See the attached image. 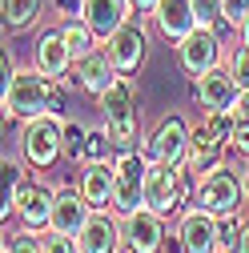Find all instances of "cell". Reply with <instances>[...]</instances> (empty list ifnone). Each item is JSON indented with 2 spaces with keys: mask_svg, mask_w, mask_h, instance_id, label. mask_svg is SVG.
I'll use <instances>...</instances> for the list:
<instances>
[{
  "mask_svg": "<svg viewBox=\"0 0 249 253\" xmlns=\"http://www.w3.org/2000/svg\"><path fill=\"white\" fill-rule=\"evenodd\" d=\"M0 105H4V117L12 121H33L41 113H60V92H56V81L33 65V69H16L4 81Z\"/></svg>",
  "mask_w": 249,
  "mask_h": 253,
  "instance_id": "obj_1",
  "label": "cell"
},
{
  "mask_svg": "<svg viewBox=\"0 0 249 253\" xmlns=\"http://www.w3.org/2000/svg\"><path fill=\"white\" fill-rule=\"evenodd\" d=\"M97 105H101V121H105V129H109L117 153L137 149V141H141V113H137V88H133V81L121 73L97 97Z\"/></svg>",
  "mask_w": 249,
  "mask_h": 253,
  "instance_id": "obj_2",
  "label": "cell"
},
{
  "mask_svg": "<svg viewBox=\"0 0 249 253\" xmlns=\"http://www.w3.org/2000/svg\"><path fill=\"white\" fill-rule=\"evenodd\" d=\"M193 193H197V177L185 165L149 161V169H145V209L161 213V217H173Z\"/></svg>",
  "mask_w": 249,
  "mask_h": 253,
  "instance_id": "obj_3",
  "label": "cell"
},
{
  "mask_svg": "<svg viewBox=\"0 0 249 253\" xmlns=\"http://www.w3.org/2000/svg\"><path fill=\"white\" fill-rule=\"evenodd\" d=\"M20 161L28 169H52L65 157V117L60 113H41L20 125Z\"/></svg>",
  "mask_w": 249,
  "mask_h": 253,
  "instance_id": "obj_4",
  "label": "cell"
},
{
  "mask_svg": "<svg viewBox=\"0 0 249 253\" xmlns=\"http://www.w3.org/2000/svg\"><path fill=\"white\" fill-rule=\"evenodd\" d=\"M193 201H197L205 213H213L217 221H233V217L245 209V177H241V169L221 165V169L205 173V177L197 181Z\"/></svg>",
  "mask_w": 249,
  "mask_h": 253,
  "instance_id": "obj_5",
  "label": "cell"
},
{
  "mask_svg": "<svg viewBox=\"0 0 249 253\" xmlns=\"http://www.w3.org/2000/svg\"><path fill=\"white\" fill-rule=\"evenodd\" d=\"M145 169L149 157L141 149H124L113 157V213H137L145 205Z\"/></svg>",
  "mask_w": 249,
  "mask_h": 253,
  "instance_id": "obj_6",
  "label": "cell"
},
{
  "mask_svg": "<svg viewBox=\"0 0 249 253\" xmlns=\"http://www.w3.org/2000/svg\"><path fill=\"white\" fill-rule=\"evenodd\" d=\"M177 60H181V69L189 73L193 81H197V77H205V73H209V69H217V65H225V44H221V33H217V28L197 24L185 41H177Z\"/></svg>",
  "mask_w": 249,
  "mask_h": 253,
  "instance_id": "obj_7",
  "label": "cell"
},
{
  "mask_svg": "<svg viewBox=\"0 0 249 253\" xmlns=\"http://www.w3.org/2000/svg\"><path fill=\"white\" fill-rule=\"evenodd\" d=\"M177 237L185 245V253H221L225 249V225L213 213H205L201 205L181 209L177 217Z\"/></svg>",
  "mask_w": 249,
  "mask_h": 253,
  "instance_id": "obj_8",
  "label": "cell"
},
{
  "mask_svg": "<svg viewBox=\"0 0 249 253\" xmlns=\"http://www.w3.org/2000/svg\"><path fill=\"white\" fill-rule=\"evenodd\" d=\"M189 137L193 129L185 125V117H165L157 129H153L141 145V153L149 157V161H165V165H185V153H189Z\"/></svg>",
  "mask_w": 249,
  "mask_h": 253,
  "instance_id": "obj_9",
  "label": "cell"
},
{
  "mask_svg": "<svg viewBox=\"0 0 249 253\" xmlns=\"http://www.w3.org/2000/svg\"><path fill=\"white\" fill-rule=\"evenodd\" d=\"M101 48L109 52V60L117 65V73L133 77V73L145 65V52H149V28L141 24V16H133L129 24H121Z\"/></svg>",
  "mask_w": 249,
  "mask_h": 253,
  "instance_id": "obj_10",
  "label": "cell"
},
{
  "mask_svg": "<svg viewBox=\"0 0 249 253\" xmlns=\"http://www.w3.org/2000/svg\"><path fill=\"white\" fill-rule=\"evenodd\" d=\"M121 237H124V249L129 253H161L165 249V217L153 213V209H137V213H124L121 217Z\"/></svg>",
  "mask_w": 249,
  "mask_h": 253,
  "instance_id": "obj_11",
  "label": "cell"
},
{
  "mask_svg": "<svg viewBox=\"0 0 249 253\" xmlns=\"http://www.w3.org/2000/svg\"><path fill=\"white\" fill-rule=\"evenodd\" d=\"M33 65H37L44 77H52V81H69L77 56H73L65 33H60V24H56V28H44V33L33 41Z\"/></svg>",
  "mask_w": 249,
  "mask_h": 253,
  "instance_id": "obj_12",
  "label": "cell"
},
{
  "mask_svg": "<svg viewBox=\"0 0 249 253\" xmlns=\"http://www.w3.org/2000/svg\"><path fill=\"white\" fill-rule=\"evenodd\" d=\"M77 249L81 253H121L124 249L121 217L113 209H92V217L84 221V229L77 233Z\"/></svg>",
  "mask_w": 249,
  "mask_h": 253,
  "instance_id": "obj_13",
  "label": "cell"
},
{
  "mask_svg": "<svg viewBox=\"0 0 249 253\" xmlns=\"http://www.w3.org/2000/svg\"><path fill=\"white\" fill-rule=\"evenodd\" d=\"M193 92H197V101H201L205 113H233L241 84L233 81V73L225 65H217V69H209L205 77L193 81Z\"/></svg>",
  "mask_w": 249,
  "mask_h": 253,
  "instance_id": "obj_14",
  "label": "cell"
},
{
  "mask_svg": "<svg viewBox=\"0 0 249 253\" xmlns=\"http://www.w3.org/2000/svg\"><path fill=\"white\" fill-rule=\"evenodd\" d=\"M92 217V205L84 201V193L77 185H56V201H52V221L48 229H60V233H81L84 221Z\"/></svg>",
  "mask_w": 249,
  "mask_h": 253,
  "instance_id": "obj_15",
  "label": "cell"
},
{
  "mask_svg": "<svg viewBox=\"0 0 249 253\" xmlns=\"http://www.w3.org/2000/svg\"><path fill=\"white\" fill-rule=\"evenodd\" d=\"M149 20H153V28H157V33H161L169 44L185 41V37H189L193 28L201 24L197 12H193V0H161L157 12H153Z\"/></svg>",
  "mask_w": 249,
  "mask_h": 253,
  "instance_id": "obj_16",
  "label": "cell"
},
{
  "mask_svg": "<svg viewBox=\"0 0 249 253\" xmlns=\"http://www.w3.org/2000/svg\"><path fill=\"white\" fill-rule=\"evenodd\" d=\"M133 16H137V12H133L129 0H84V12H81V20L101 37V44L117 33L121 24H129Z\"/></svg>",
  "mask_w": 249,
  "mask_h": 253,
  "instance_id": "obj_17",
  "label": "cell"
},
{
  "mask_svg": "<svg viewBox=\"0 0 249 253\" xmlns=\"http://www.w3.org/2000/svg\"><path fill=\"white\" fill-rule=\"evenodd\" d=\"M117 77H121V73H117V65L109 60V52H105V48H92L88 56H81L77 65H73V77H69V81H73L77 88L92 92V97H101Z\"/></svg>",
  "mask_w": 249,
  "mask_h": 253,
  "instance_id": "obj_18",
  "label": "cell"
},
{
  "mask_svg": "<svg viewBox=\"0 0 249 253\" xmlns=\"http://www.w3.org/2000/svg\"><path fill=\"white\" fill-rule=\"evenodd\" d=\"M52 201H56V189H48V185H41V181H28V189L20 193V201H16V221L24 229H48V221H52Z\"/></svg>",
  "mask_w": 249,
  "mask_h": 253,
  "instance_id": "obj_19",
  "label": "cell"
},
{
  "mask_svg": "<svg viewBox=\"0 0 249 253\" xmlns=\"http://www.w3.org/2000/svg\"><path fill=\"white\" fill-rule=\"evenodd\" d=\"M77 189L92 209H113V161H84Z\"/></svg>",
  "mask_w": 249,
  "mask_h": 253,
  "instance_id": "obj_20",
  "label": "cell"
},
{
  "mask_svg": "<svg viewBox=\"0 0 249 253\" xmlns=\"http://www.w3.org/2000/svg\"><path fill=\"white\" fill-rule=\"evenodd\" d=\"M41 8H48V0H0V12H4V28L8 33H24L41 20Z\"/></svg>",
  "mask_w": 249,
  "mask_h": 253,
  "instance_id": "obj_21",
  "label": "cell"
},
{
  "mask_svg": "<svg viewBox=\"0 0 249 253\" xmlns=\"http://www.w3.org/2000/svg\"><path fill=\"white\" fill-rule=\"evenodd\" d=\"M60 33H65V41H69V48H73V56L81 60V56H88L92 48H101V37L92 33V28L77 16V20H65L60 24Z\"/></svg>",
  "mask_w": 249,
  "mask_h": 253,
  "instance_id": "obj_22",
  "label": "cell"
},
{
  "mask_svg": "<svg viewBox=\"0 0 249 253\" xmlns=\"http://www.w3.org/2000/svg\"><path fill=\"white\" fill-rule=\"evenodd\" d=\"M28 181H33V177L24 173L20 161H4V217L16 213V201H20V193L28 189Z\"/></svg>",
  "mask_w": 249,
  "mask_h": 253,
  "instance_id": "obj_23",
  "label": "cell"
},
{
  "mask_svg": "<svg viewBox=\"0 0 249 253\" xmlns=\"http://www.w3.org/2000/svg\"><path fill=\"white\" fill-rule=\"evenodd\" d=\"M117 157V145L109 137V129H88V141H84V161H113Z\"/></svg>",
  "mask_w": 249,
  "mask_h": 253,
  "instance_id": "obj_24",
  "label": "cell"
},
{
  "mask_svg": "<svg viewBox=\"0 0 249 253\" xmlns=\"http://www.w3.org/2000/svg\"><path fill=\"white\" fill-rule=\"evenodd\" d=\"M4 253H44V233L41 229H16L4 237Z\"/></svg>",
  "mask_w": 249,
  "mask_h": 253,
  "instance_id": "obj_25",
  "label": "cell"
},
{
  "mask_svg": "<svg viewBox=\"0 0 249 253\" xmlns=\"http://www.w3.org/2000/svg\"><path fill=\"white\" fill-rule=\"evenodd\" d=\"M225 69L233 73V81L241 88H249V44L245 41H237V44L225 48Z\"/></svg>",
  "mask_w": 249,
  "mask_h": 253,
  "instance_id": "obj_26",
  "label": "cell"
},
{
  "mask_svg": "<svg viewBox=\"0 0 249 253\" xmlns=\"http://www.w3.org/2000/svg\"><path fill=\"white\" fill-rule=\"evenodd\" d=\"M193 12H197V20L205 24V28H229L225 24V0H193Z\"/></svg>",
  "mask_w": 249,
  "mask_h": 253,
  "instance_id": "obj_27",
  "label": "cell"
},
{
  "mask_svg": "<svg viewBox=\"0 0 249 253\" xmlns=\"http://www.w3.org/2000/svg\"><path fill=\"white\" fill-rule=\"evenodd\" d=\"M84 141H88V129H84V125L65 121V157H69V161H81V165H84Z\"/></svg>",
  "mask_w": 249,
  "mask_h": 253,
  "instance_id": "obj_28",
  "label": "cell"
},
{
  "mask_svg": "<svg viewBox=\"0 0 249 253\" xmlns=\"http://www.w3.org/2000/svg\"><path fill=\"white\" fill-rule=\"evenodd\" d=\"M229 149L241 153L245 161H249V117H237L233 113V129H229Z\"/></svg>",
  "mask_w": 249,
  "mask_h": 253,
  "instance_id": "obj_29",
  "label": "cell"
},
{
  "mask_svg": "<svg viewBox=\"0 0 249 253\" xmlns=\"http://www.w3.org/2000/svg\"><path fill=\"white\" fill-rule=\"evenodd\" d=\"M84 12V0H48V16L56 24H65V20H77Z\"/></svg>",
  "mask_w": 249,
  "mask_h": 253,
  "instance_id": "obj_30",
  "label": "cell"
},
{
  "mask_svg": "<svg viewBox=\"0 0 249 253\" xmlns=\"http://www.w3.org/2000/svg\"><path fill=\"white\" fill-rule=\"evenodd\" d=\"M44 253H81L73 233H60V229H44Z\"/></svg>",
  "mask_w": 249,
  "mask_h": 253,
  "instance_id": "obj_31",
  "label": "cell"
},
{
  "mask_svg": "<svg viewBox=\"0 0 249 253\" xmlns=\"http://www.w3.org/2000/svg\"><path fill=\"white\" fill-rule=\"evenodd\" d=\"M245 16H249V0H225V24L229 28H237Z\"/></svg>",
  "mask_w": 249,
  "mask_h": 253,
  "instance_id": "obj_32",
  "label": "cell"
},
{
  "mask_svg": "<svg viewBox=\"0 0 249 253\" xmlns=\"http://www.w3.org/2000/svg\"><path fill=\"white\" fill-rule=\"evenodd\" d=\"M229 249H233V253H249V217L241 221V229H237V237H233Z\"/></svg>",
  "mask_w": 249,
  "mask_h": 253,
  "instance_id": "obj_33",
  "label": "cell"
},
{
  "mask_svg": "<svg viewBox=\"0 0 249 253\" xmlns=\"http://www.w3.org/2000/svg\"><path fill=\"white\" fill-rule=\"evenodd\" d=\"M129 4H133V12H137V16H153L161 0H129Z\"/></svg>",
  "mask_w": 249,
  "mask_h": 253,
  "instance_id": "obj_34",
  "label": "cell"
},
{
  "mask_svg": "<svg viewBox=\"0 0 249 253\" xmlns=\"http://www.w3.org/2000/svg\"><path fill=\"white\" fill-rule=\"evenodd\" d=\"M233 113H237V117H249V88H241V92H237V105H233Z\"/></svg>",
  "mask_w": 249,
  "mask_h": 253,
  "instance_id": "obj_35",
  "label": "cell"
},
{
  "mask_svg": "<svg viewBox=\"0 0 249 253\" xmlns=\"http://www.w3.org/2000/svg\"><path fill=\"white\" fill-rule=\"evenodd\" d=\"M237 41H245V44H249V16L237 24Z\"/></svg>",
  "mask_w": 249,
  "mask_h": 253,
  "instance_id": "obj_36",
  "label": "cell"
},
{
  "mask_svg": "<svg viewBox=\"0 0 249 253\" xmlns=\"http://www.w3.org/2000/svg\"><path fill=\"white\" fill-rule=\"evenodd\" d=\"M241 177H245V209H249V165L241 169Z\"/></svg>",
  "mask_w": 249,
  "mask_h": 253,
  "instance_id": "obj_37",
  "label": "cell"
},
{
  "mask_svg": "<svg viewBox=\"0 0 249 253\" xmlns=\"http://www.w3.org/2000/svg\"><path fill=\"white\" fill-rule=\"evenodd\" d=\"M221 253H233V249H221Z\"/></svg>",
  "mask_w": 249,
  "mask_h": 253,
  "instance_id": "obj_38",
  "label": "cell"
},
{
  "mask_svg": "<svg viewBox=\"0 0 249 253\" xmlns=\"http://www.w3.org/2000/svg\"><path fill=\"white\" fill-rule=\"evenodd\" d=\"M121 253H129V249H121Z\"/></svg>",
  "mask_w": 249,
  "mask_h": 253,
  "instance_id": "obj_39",
  "label": "cell"
}]
</instances>
